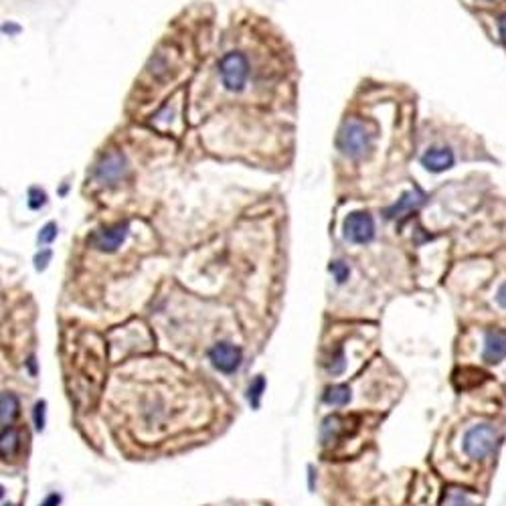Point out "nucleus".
<instances>
[{"label": "nucleus", "instance_id": "9b49d317", "mask_svg": "<svg viewBox=\"0 0 506 506\" xmlns=\"http://www.w3.org/2000/svg\"><path fill=\"white\" fill-rule=\"evenodd\" d=\"M424 202V195L419 193V191H411V193H405L403 197L399 199V202L391 209V211H387V217H399V215H403V213H411L417 204H422Z\"/></svg>", "mask_w": 506, "mask_h": 506}, {"label": "nucleus", "instance_id": "dca6fc26", "mask_svg": "<svg viewBox=\"0 0 506 506\" xmlns=\"http://www.w3.org/2000/svg\"><path fill=\"white\" fill-rule=\"evenodd\" d=\"M328 269H330V274L334 276L336 283H344L348 280V276H350V267H348L344 262H332Z\"/></svg>", "mask_w": 506, "mask_h": 506}, {"label": "nucleus", "instance_id": "4468645a", "mask_svg": "<svg viewBox=\"0 0 506 506\" xmlns=\"http://www.w3.org/2000/svg\"><path fill=\"white\" fill-rule=\"evenodd\" d=\"M341 429H343V422H341L338 415H330V417H326L322 424V429H320V436H322L324 444H330L332 440H336V436L341 433Z\"/></svg>", "mask_w": 506, "mask_h": 506}, {"label": "nucleus", "instance_id": "aec40b11", "mask_svg": "<svg viewBox=\"0 0 506 506\" xmlns=\"http://www.w3.org/2000/svg\"><path fill=\"white\" fill-rule=\"evenodd\" d=\"M35 427L43 431V427H45V401H39V403L35 405Z\"/></svg>", "mask_w": 506, "mask_h": 506}, {"label": "nucleus", "instance_id": "423d86ee", "mask_svg": "<svg viewBox=\"0 0 506 506\" xmlns=\"http://www.w3.org/2000/svg\"><path fill=\"white\" fill-rule=\"evenodd\" d=\"M209 359L217 371H221L225 375H231L241 364V350L231 343H217L211 346Z\"/></svg>", "mask_w": 506, "mask_h": 506}, {"label": "nucleus", "instance_id": "1a4fd4ad", "mask_svg": "<svg viewBox=\"0 0 506 506\" xmlns=\"http://www.w3.org/2000/svg\"><path fill=\"white\" fill-rule=\"evenodd\" d=\"M422 164L431 172H444L454 166V152L449 148H429L422 156Z\"/></svg>", "mask_w": 506, "mask_h": 506}, {"label": "nucleus", "instance_id": "2eb2a0df", "mask_svg": "<svg viewBox=\"0 0 506 506\" xmlns=\"http://www.w3.org/2000/svg\"><path fill=\"white\" fill-rule=\"evenodd\" d=\"M263 389H265V379H263V377H258L253 383L249 385V389H247V401H249V405H251L253 409H258L260 403H262Z\"/></svg>", "mask_w": 506, "mask_h": 506}, {"label": "nucleus", "instance_id": "412c9836", "mask_svg": "<svg viewBox=\"0 0 506 506\" xmlns=\"http://www.w3.org/2000/svg\"><path fill=\"white\" fill-rule=\"evenodd\" d=\"M51 262V251L49 249H43L40 253H37V258H35V267L37 269H45L47 267V263Z\"/></svg>", "mask_w": 506, "mask_h": 506}, {"label": "nucleus", "instance_id": "a211bd4d", "mask_svg": "<svg viewBox=\"0 0 506 506\" xmlns=\"http://www.w3.org/2000/svg\"><path fill=\"white\" fill-rule=\"evenodd\" d=\"M45 202H47L45 191H40L37 186H33V188L29 191V207H31V209H40Z\"/></svg>", "mask_w": 506, "mask_h": 506}, {"label": "nucleus", "instance_id": "f03ea898", "mask_svg": "<svg viewBox=\"0 0 506 506\" xmlns=\"http://www.w3.org/2000/svg\"><path fill=\"white\" fill-rule=\"evenodd\" d=\"M500 440V431L492 424L472 425L464 436V452L472 460H484L494 452Z\"/></svg>", "mask_w": 506, "mask_h": 506}, {"label": "nucleus", "instance_id": "f257e3e1", "mask_svg": "<svg viewBox=\"0 0 506 506\" xmlns=\"http://www.w3.org/2000/svg\"><path fill=\"white\" fill-rule=\"evenodd\" d=\"M373 138H375V130L366 121L350 118L343 124L338 138H336V146L346 156L359 158V156H363L364 152L371 150Z\"/></svg>", "mask_w": 506, "mask_h": 506}, {"label": "nucleus", "instance_id": "7ed1b4c3", "mask_svg": "<svg viewBox=\"0 0 506 506\" xmlns=\"http://www.w3.org/2000/svg\"><path fill=\"white\" fill-rule=\"evenodd\" d=\"M219 73L225 89L239 94L249 77V61L239 51H231L219 61Z\"/></svg>", "mask_w": 506, "mask_h": 506}, {"label": "nucleus", "instance_id": "4be33fe9", "mask_svg": "<svg viewBox=\"0 0 506 506\" xmlns=\"http://www.w3.org/2000/svg\"><path fill=\"white\" fill-rule=\"evenodd\" d=\"M59 503H61L59 494H49V496L43 500V505L40 506H59Z\"/></svg>", "mask_w": 506, "mask_h": 506}, {"label": "nucleus", "instance_id": "39448f33", "mask_svg": "<svg viewBox=\"0 0 506 506\" xmlns=\"http://www.w3.org/2000/svg\"><path fill=\"white\" fill-rule=\"evenodd\" d=\"M128 231H130V225L128 221L124 223H116L112 227H103L100 231H96L91 235V245L96 249H100L103 253H114L118 247H121V243L126 241L128 237Z\"/></svg>", "mask_w": 506, "mask_h": 506}, {"label": "nucleus", "instance_id": "9d476101", "mask_svg": "<svg viewBox=\"0 0 506 506\" xmlns=\"http://www.w3.org/2000/svg\"><path fill=\"white\" fill-rule=\"evenodd\" d=\"M19 399L15 393H8L4 391L2 397H0V417H2V425L8 427V425L15 422V417L19 415Z\"/></svg>", "mask_w": 506, "mask_h": 506}, {"label": "nucleus", "instance_id": "0eeeda50", "mask_svg": "<svg viewBox=\"0 0 506 506\" xmlns=\"http://www.w3.org/2000/svg\"><path fill=\"white\" fill-rule=\"evenodd\" d=\"M126 172H128V164L120 152H112L103 156L96 166V179L101 184H116L126 177Z\"/></svg>", "mask_w": 506, "mask_h": 506}, {"label": "nucleus", "instance_id": "20e7f679", "mask_svg": "<svg viewBox=\"0 0 506 506\" xmlns=\"http://www.w3.org/2000/svg\"><path fill=\"white\" fill-rule=\"evenodd\" d=\"M344 237L350 243L364 245L375 237V221L366 211H352L343 223Z\"/></svg>", "mask_w": 506, "mask_h": 506}, {"label": "nucleus", "instance_id": "ddd939ff", "mask_svg": "<svg viewBox=\"0 0 506 506\" xmlns=\"http://www.w3.org/2000/svg\"><path fill=\"white\" fill-rule=\"evenodd\" d=\"M322 401L328 405H336L343 407L350 401V389L346 385H332L324 391Z\"/></svg>", "mask_w": 506, "mask_h": 506}, {"label": "nucleus", "instance_id": "f8f14e48", "mask_svg": "<svg viewBox=\"0 0 506 506\" xmlns=\"http://www.w3.org/2000/svg\"><path fill=\"white\" fill-rule=\"evenodd\" d=\"M19 447H20L19 431H17L13 425L4 427V429H2V442H0L2 456H4V458H13V456L19 452Z\"/></svg>", "mask_w": 506, "mask_h": 506}, {"label": "nucleus", "instance_id": "5701e85b", "mask_svg": "<svg viewBox=\"0 0 506 506\" xmlns=\"http://www.w3.org/2000/svg\"><path fill=\"white\" fill-rule=\"evenodd\" d=\"M496 302L500 304V306L506 310V283L500 285V290H498V294H496Z\"/></svg>", "mask_w": 506, "mask_h": 506}, {"label": "nucleus", "instance_id": "b1692460", "mask_svg": "<svg viewBox=\"0 0 506 506\" xmlns=\"http://www.w3.org/2000/svg\"><path fill=\"white\" fill-rule=\"evenodd\" d=\"M4 506H13V505H4Z\"/></svg>", "mask_w": 506, "mask_h": 506}, {"label": "nucleus", "instance_id": "6ab92c4d", "mask_svg": "<svg viewBox=\"0 0 506 506\" xmlns=\"http://www.w3.org/2000/svg\"><path fill=\"white\" fill-rule=\"evenodd\" d=\"M57 237V225L55 223H47L39 233V243H53Z\"/></svg>", "mask_w": 506, "mask_h": 506}, {"label": "nucleus", "instance_id": "f3484780", "mask_svg": "<svg viewBox=\"0 0 506 506\" xmlns=\"http://www.w3.org/2000/svg\"><path fill=\"white\" fill-rule=\"evenodd\" d=\"M445 506H478L476 503H472L470 500V496L466 494V492H452L449 496H447V503Z\"/></svg>", "mask_w": 506, "mask_h": 506}, {"label": "nucleus", "instance_id": "6e6552de", "mask_svg": "<svg viewBox=\"0 0 506 506\" xmlns=\"http://www.w3.org/2000/svg\"><path fill=\"white\" fill-rule=\"evenodd\" d=\"M506 359V330L494 328L486 334L484 341V361L490 364L500 363Z\"/></svg>", "mask_w": 506, "mask_h": 506}]
</instances>
